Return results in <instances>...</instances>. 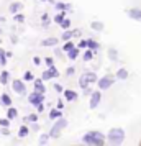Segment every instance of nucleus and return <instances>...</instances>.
I'll return each instance as SVG.
<instances>
[{
  "label": "nucleus",
  "mask_w": 141,
  "mask_h": 146,
  "mask_svg": "<svg viewBox=\"0 0 141 146\" xmlns=\"http://www.w3.org/2000/svg\"><path fill=\"white\" fill-rule=\"evenodd\" d=\"M92 28H94V30H102V28H103V25H102V23L94 21V23H92Z\"/></svg>",
  "instance_id": "nucleus-25"
},
{
  "label": "nucleus",
  "mask_w": 141,
  "mask_h": 146,
  "mask_svg": "<svg viewBox=\"0 0 141 146\" xmlns=\"http://www.w3.org/2000/svg\"><path fill=\"white\" fill-rule=\"evenodd\" d=\"M92 56H94L92 51H85V53H84V61H90L92 59Z\"/></svg>",
  "instance_id": "nucleus-20"
},
{
  "label": "nucleus",
  "mask_w": 141,
  "mask_h": 146,
  "mask_svg": "<svg viewBox=\"0 0 141 146\" xmlns=\"http://www.w3.org/2000/svg\"><path fill=\"white\" fill-rule=\"evenodd\" d=\"M26 133H28V128H25V126H21V128H20V136H25Z\"/></svg>",
  "instance_id": "nucleus-31"
},
{
  "label": "nucleus",
  "mask_w": 141,
  "mask_h": 146,
  "mask_svg": "<svg viewBox=\"0 0 141 146\" xmlns=\"http://www.w3.org/2000/svg\"><path fill=\"white\" fill-rule=\"evenodd\" d=\"M71 49H74V44H72V41H67L64 44V51H71Z\"/></svg>",
  "instance_id": "nucleus-18"
},
{
  "label": "nucleus",
  "mask_w": 141,
  "mask_h": 146,
  "mask_svg": "<svg viewBox=\"0 0 141 146\" xmlns=\"http://www.w3.org/2000/svg\"><path fill=\"white\" fill-rule=\"evenodd\" d=\"M41 44L43 46H54V44H58V40L56 38H44L41 41Z\"/></svg>",
  "instance_id": "nucleus-11"
},
{
  "label": "nucleus",
  "mask_w": 141,
  "mask_h": 146,
  "mask_svg": "<svg viewBox=\"0 0 141 146\" xmlns=\"http://www.w3.org/2000/svg\"><path fill=\"white\" fill-rule=\"evenodd\" d=\"M67 53H69V58H71V59H75V58H77V54H79V49L74 48V49H71V51H67Z\"/></svg>",
  "instance_id": "nucleus-16"
},
{
  "label": "nucleus",
  "mask_w": 141,
  "mask_h": 146,
  "mask_svg": "<svg viewBox=\"0 0 141 146\" xmlns=\"http://www.w3.org/2000/svg\"><path fill=\"white\" fill-rule=\"evenodd\" d=\"M0 125L2 126H8L10 123H8V120H0Z\"/></svg>",
  "instance_id": "nucleus-35"
},
{
  "label": "nucleus",
  "mask_w": 141,
  "mask_h": 146,
  "mask_svg": "<svg viewBox=\"0 0 141 146\" xmlns=\"http://www.w3.org/2000/svg\"><path fill=\"white\" fill-rule=\"evenodd\" d=\"M34 87H36V92L38 94H44V84H43V80H34Z\"/></svg>",
  "instance_id": "nucleus-12"
},
{
  "label": "nucleus",
  "mask_w": 141,
  "mask_h": 146,
  "mask_svg": "<svg viewBox=\"0 0 141 146\" xmlns=\"http://www.w3.org/2000/svg\"><path fill=\"white\" fill-rule=\"evenodd\" d=\"M0 102H2L3 105H10V104H12V99L8 97L7 94H3V95H2V99H0Z\"/></svg>",
  "instance_id": "nucleus-14"
},
{
  "label": "nucleus",
  "mask_w": 141,
  "mask_h": 146,
  "mask_svg": "<svg viewBox=\"0 0 141 146\" xmlns=\"http://www.w3.org/2000/svg\"><path fill=\"white\" fill-rule=\"evenodd\" d=\"M43 99H44V97H43V94H38V92H33L30 97H28L30 104H36V105L41 104V100H43Z\"/></svg>",
  "instance_id": "nucleus-6"
},
{
  "label": "nucleus",
  "mask_w": 141,
  "mask_h": 146,
  "mask_svg": "<svg viewBox=\"0 0 141 146\" xmlns=\"http://www.w3.org/2000/svg\"><path fill=\"white\" fill-rule=\"evenodd\" d=\"M64 126H66V120H59V121L53 126V130H51V136H58V133H59Z\"/></svg>",
  "instance_id": "nucleus-5"
},
{
  "label": "nucleus",
  "mask_w": 141,
  "mask_h": 146,
  "mask_svg": "<svg viewBox=\"0 0 141 146\" xmlns=\"http://www.w3.org/2000/svg\"><path fill=\"white\" fill-rule=\"evenodd\" d=\"M54 21H56V23H62V21H64V15H56V18H54Z\"/></svg>",
  "instance_id": "nucleus-23"
},
{
  "label": "nucleus",
  "mask_w": 141,
  "mask_h": 146,
  "mask_svg": "<svg viewBox=\"0 0 141 146\" xmlns=\"http://www.w3.org/2000/svg\"><path fill=\"white\" fill-rule=\"evenodd\" d=\"M46 141H48V135H44V136H43V138L40 139V145H44Z\"/></svg>",
  "instance_id": "nucleus-34"
},
{
  "label": "nucleus",
  "mask_w": 141,
  "mask_h": 146,
  "mask_svg": "<svg viewBox=\"0 0 141 146\" xmlns=\"http://www.w3.org/2000/svg\"><path fill=\"white\" fill-rule=\"evenodd\" d=\"M12 87H13V90L15 92H18V94H25V84L21 82V80H15L13 84H12Z\"/></svg>",
  "instance_id": "nucleus-7"
},
{
  "label": "nucleus",
  "mask_w": 141,
  "mask_h": 146,
  "mask_svg": "<svg viewBox=\"0 0 141 146\" xmlns=\"http://www.w3.org/2000/svg\"><path fill=\"white\" fill-rule=\"evenodd\" d=\"M84 141L89 143V145H95V146H102L103 145V135L99 131H92V133H87L84 136Z\"/></svg>",
  "instance_id": "nucleus-1"
},
{
  "label": "nucleus",
  "mask_w": 141,
  "mask_h": 146,
  "mask_svg": "<svg viewBox=\"0 0 141 146\" xmlns=\"http://www.w3.org/2000/svg\"><path fill=\"white\" fill-rule=\"evenodd\" d=\"M100 94L99 92H94L92 94V99H90V108H95V107L99 105V104H100Z\"/></svg>",
  "instance_id": "nucleus-8"
},
{
  "label": "nucleus",
  "mask_w": 141,
  "mask_h": 146,
  "mask_svg": "<svg viewBox=\"0 0 141 146\" xmlns=\"http://www.w3.org/2000/svg\"><path fill=\"white\" fill-rule=\"evenodd\" d=\"M58 76V71L54 69L53 66H51V69L49 71H46V72H43V80H46V79H51V77H56Z\"/></svg>",
  "instance_id": "nucleus-10"
},
{
  "label": "nucleus",
  "mask_w": 141,
  "mask_h": 146,
  "mask_svg": "<svg viewBox=\"0 0 141 146\" xmlns=\"http://www.w3.org/2000/svg\"><path fill=\"white\" fill-rule=\"evenodd\" d=\"M54 89H56V90H58V92H61V90H62V87H61L59 84H56V86H54Z\"/></svg>",
  "instance_id": "nucleus-38"
},
{
  "label": "nucleus",
  "mask_w": 141,
  "mask_h": 146,
  "mask_svg": "<svg viewBox=\"0 0 141 146\" xmlns=\"http://www.w3.org/2000/svg\"><path fill=\"white\" fill-rule=\"evenodd\" d=\"M15 21H20V23H23V21H25V17H23L21 13L15 15Z\"/></svg>",
  "instance_id": "nucleus-24"
},
{
  "label": "nucleus",
  "mask_w": 141,
  "mask_h": 146,
  "mask_svg": "<svg viewBox=\"0 0 141 146\" xmlns=\"http://www.w3.org/2000/svg\"><path fill=\"white\" fill-rule=\"evenodd\" d=\"M3 56H5V51L0 49V62H2V64H5V58H3Z\"/></svg>",
  "instance_id": "nucleus-29"
},
{
  "label": "nucleus",
  "mask_w": 141,
  "mask_h": 146,
  "mask_svg": "<svg viewBox=\"0 0 141 146\" xmlns=\"http://www.w3.org/2000/svg\"><path fill=\"white\" fill-rule=\"evenodd\" d=\"M56 8L58 10H64V8H67V5L66 3H56Z\"/></svg>",
  "instance_id": "nucleus-30"
},
{
  "label": "nucleus",
  "mask_w": 141,
  "mask_h": 146,
  "mask_svg": "<svg viewBox=\"0 0 141 146\" xmlns=\"http://www.w3.org/2000/svg\"><path fill=\"white\" fill-rule=\"evenodd\" d=\"M20 3H13V5H12V7H10V12H13V13H17V10H20Z\"/></svg>",
  "instance_id": "nucleus-21"
},
{
  "label": "nucleus",
  "mask_w": 141,
  "mask_h": 146,
  "mask_svg": "<svg viewBox=\"0 0 141 146\" xmlns=\"http://www.w3.org/2000/svg\"><path fill=\"white\" fill-rule=\"evenodd\" d=\"M7 80H8V72L3 71V72L0 74V82H2V84H7Z\"/></svg>",
  "instance_id": "nucleus-17"
},
{
  "label": "nucleus",
  "mask_w": 141,
  "mask_h": 146,
  "mask_svg": "<svg viewBox=\"0 0 141 146\" xmlns=\"http://www.w3.org/2000/svg\"><path fill=\"white\" fill-rule=\"evenodd\" d=\"M128 15H130L133 20L141 21V10L140 8H131V10H128Z\"/></svg>",
  "instance_id": "nucleus-9"
},
{
  "label": "nucleus",
  "mask_w": 141,
  "mask_h": 146,
  "mask_svg": "<svg viewBox=\"0 0 141 146\" xmlns=\"http://www.w3.org/2000/svg\"><path fill=\"white\" fill-rule=\"evenodd\" d=\"M117 77H118V79H126L128 77V71L126 69H120L118 74H117Z\"/></svg>",
  "instance_id": "nucleus-15"
},
{
  "label": "nucleus",
  "mask_w": 141,
  "mask_h": 146,
  "mask_svg": "<svg viewBox=\"0 0 141 146\" xmlns=\"http://www.w3.org/2000/svg\"><path fill=\"white\" fill-rule=\"evenodd\" d=\"M30 79H33V74L31 72H25V80H30Z\"/></svg>",
  "instance_id": "nucleus-33"
},
{
  "label": "nucleus",
  "mask_w": 141,
  "mask_h": 146,
  "mask_svg": "<svg viewBox=\"0 0 141 146\" xmlns=\"http://www.w3.org/2000/svg\"><path fill=\"white\" fill-rule=\"evenodd\" d=\"M85 46H87V41H85V40H82L81 43H79V48H85Z\"/></svg>",
  "instance_id": "nucleus-36"
},
{
  "label": "nucleus",
  "mask_w": 141,
  "mask_h": 146,
  "mask_svg": "<svg viewBox=\"0 0 141 146\" xmlns=\"http://www.w3.org/2000/svg\"><path fill=\"white\" fill-rule=\"evenodd\" d=\"M64 97H66L67 100H75L77 99V94H75L74 90H64Z\"/></svg>",
  "instance_id": "nucleus-13"
},
{
  "label": "nucleus",
  "mask_w": 141,
  "mask_h": 146,
  "mask_svg": "<svg viewBox=\"0 0 141 146\" xmlns=\"http://www.w3.org/2000/svg\"><path fill=\"white\" fill-rule=\"evenodd\" d=\"M113 82H115L113 76H105V77H102V79L99 80V87H100L102 90H105V89H108V87L112 86Z\"/></svg>",
  "instance_id": "nucleus-4"
},
{
  "label": "nucleus",
  "mask_w": 141,
  "mask_h": 146,
  "mask_svg": "<svg viewBox=\"0 0 141 146\" xmlns=\"http://www.w3.org/2000/svg\"><path fill=\"white\" fill-rule=\"evenodd\" d=\"M41 23H43V25H48V23H49V17H48L46 13L41 17Z\"/></svg>",
  "instance_id": "nucleus-22"
},
{
  "label": "nucleus",
  "mask_w": 141,
  "mask_h": 146,
  "mask_svg": "<svg viewBox=\"0 0 141 146\" xmlns=\"http://www.w3.org/2000/svg\"><path fill=\"white\" fill-rule=\"evenodd\" d=\"M8 117H10V118H15V117H17V110H15V108H10V110H8Z\"/></svg>",
  "instance_id": "nucleus-26"
},
{
  "label": "nucleus",
  "mask_w": 141,
  "mask_h": 146,
  "mask_svg": "<svg viewBox=\"0 0 141 146\" xmlns=\"http://www.w3.org/2000/svg\"><path fill=\"white\" fill-rule=\"evenodd\" d=\"M72 36H81V30H74L72 31Z\"/></svg>",
  "instance_id": "nucleus-37"
},
{
  "label": "nucleus",
  "mask_w": 141,
  "mask_h": 146,
  "mask_svg": "<svg viewBox=\"0 0 141 146\" xmlns=\"http://www.w3.org/2000/svg\"><path fill=\"white\" fill-rule=\"evenodd\" d=\"M87 46L90 48V49H95V48H99V44H97L94 40H89V41H87Z\"/></svg>",
  "instance_id": "nucleus-19"
},
{
  "label": "nucleus",
  "mask_w": 141,
  "mask_h": 146,
  "mask_svg": "<svg viewBox=\"0 0 141 146\" xmlns=\"http://www.w3.org/2000/svg\"><path fill=\"white\" fill-rule=\"evenodd\" d=\"M123 138H125V131L121 128H113V130H110V133H108V139L115 146L120 145L121 141H123Z\"/></svg>",
  "instance_id": "nucleus-2"
},
{
  "label": "nucleus",
  "mask_w": 141,
  "mask_h": 146,
  "mask_svg": "<svg viewBox=\"0 0 141 146\" xmlns=\"http://www.w3.org/2000/svg\"><path fill=\"white\" fill-rule=\"evenodd\" d=\"M61 113L59 112H56V110H53V112L49 113V117H51V118H56V117H59Z\"/></svg>",
  "instance_id": "nucleus-32"
},
{
  "label": "nucleus",
  "mask_w": 141,
  "mask_h": 146,
  "mask_svg": "<svg viewBox=\"0 0 141 146\" xmlns=\"http://www.w3.org/2000/svg\"><path fill=\"white\" fill-rule=\"evenodd\" d=\"M62 38H64V40H71V38H72V31H66V33L62 35Z\"/></svg>",
  "instance_id": "nucleus-27"
},
{
  "label": "nucleus",
  "mask_w": 141,
  "mask_h": 146,
  "mask_svg": "<svg viewBox=\"0 0 141 146\" xmlns=\"http://www.w3.org/2000/svg\"><path fill=\"white\" fill-rule=\"evenodd\" d=\"M61 27H62L64 30H66V28H69V27H71V21H69V20H64L62 23H61Z\"/></svg>",
  "instance_id": "nucleus-28"
},
{
  "label": "nucleus",
  "mask_w": 141,
  "mask_h": 146,
  "mask_svg": "<svg viewBox=\"0 0 141 146\" xmlns=\"http://www.w3.org/2000/svg\"><path fill=\"white\" fill-rule=\"evenodd\" d=\"M97 80V76H95L94 72H85L81 76V79H79V86L84 89V87H87L89 84H92V82H95Z\"/></svg>",
  "instance_id": "nucleus-3"
}]
</instances>
